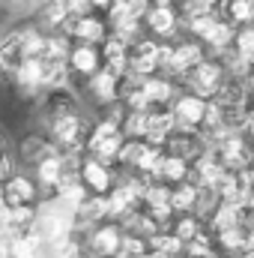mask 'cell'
<instances>
[{"instance_id":"obj_1","label":"cell","mask_w":254,"mask_h":258,"mask_svg":"<svg viewBox=\"0 0 254 258\" xmlns=\"http://www.w3.org/2000/svg\"><path fill=\"white\" fill-rule=\"evenodd\" d=\"M227 78V69H224V57H215V54H206L197 66H191L186 75L177 78V87L180 90H189L200 99H212L215 90L224 84Z\"/></svg>"},{"instance_id":"obj_2","label":"cell","mask_w":254,"mask_h":258,"mask_svg":"<svg viewBox=\"0 0 254 258\" xmlns=\"http://www.w3.org/2000/svg\"><path fill=\"white\" fill-rule=\"evenodd\" d=\"M126 144V135L117 120H108L102 117L99 123H93L90 135H87V144H84V156H93L105 165H114L117 168V156Z\"/></svg>"},{"instance_id":"obj_3","label":"cell","mask_w":254,"mask_h":258,"mask_svg":"<svg viewBox=\"0 0 254 258\" xmlns=\"http://www.w3.org/2000/svg\"><path fill=\"white\" fill-rule=\"evenodd\" d=\"M168 57V42H156L150 36H138L126 48V72L138 78H150V75H162Z\"/></svg>"},{"instance_id":"obj_4","label":"cell","mask_w":254,"mask_h":258,"mask_svg":"<svg viewBox=\"0 0 254 258\" xmlns=\"http://www.w3.org/2000/svg\"><path fill=\"white\" fill-rule=\"evenodd\" d=\"M90 129H93V123L84 117V111H78V114H69V117H60V120L48 123L45 126V138L60 153H84Z\"/></svg>"},{"instance_id":"obj_5","label":"cell","mask_w":254,"mask_h":258,"mask_svg":"<svg viewBox=\"0 0 254 258\" xmlns=\"http://www.w3.org/2000/svg\"><path fill=\"white\" fill-rule=\"evenodd\" d=\"M203 57H206V48H203L197 39L177 33L174 39H168V57H165V69H162V75H168V78L177 81L180 75H186L191 66H197Z\"/></svg>"},{"instance_id":"obj_6","label":"cell","mask_w":254,"mask_h":258,"mask_svg":"<svg viewBox=\"0 0 254 258\" xmlns=\"http://www.w3.org/2000/svg\"><path fill=\"white\" fill-rule=\"evenodd\" d=\"M212 159L224 168V171H248L251 168V147H248V135H227L209 144Z\"/></svg>"},{"instance_id":"obj_7","label":"cell","mask_w":254,"mask_h":258,"mask_svg":"<svg viewBox=\"0 0 254 258\" xmlns=\"http://www.w3.org/2000/svg\"><path fill=\"white\" fill-rule=\"evenodd\" d=\"M78 111H81V99H78L75 87H69V84L48 87V90H42V96H39V117H42L45 126L54 123V120H60V117L78 114Z\"/></svg>"},{"instance_id":"obj_8","label":"cell","mask_w":254,"mask_h":258,"mask_svg":"<svg viewBox=\"0 0 254 258\" xmlns=\"http://www.w3.org/2000/svg\"><path fill=\"white\" fill-rule=\"evenodd\" d=\"M120 243H123V228H120V222H111V219L87 228V234H84V252H87V258L120 255Z\"/></svg>"},{"instance_id":"obj_9","label":"cell","mask_w":254,"mask_h":258,"mask_svg":"<svg viewBox=\"0 0 254 258\" xmlns=\"http://www.w3.org/2000/svg\"><path fill=\"white\" fill-rule=\"evenodd\" d=\"M39 201L42 195L36 180L24 171H12L0 183V207H39Z\"/></svg>"},{"instance_id":"obj_10","label":"cell","mask_w":254,"mask_h":258,"mask_svg":"<svg viewBox=\"0 0 254 258\" xmlns=\"http://www.w3.org/2000/svg\"><path fill=\"white\" fill-rule=\"evenodd\" d=\"M141 27L150 30V39L168 42V39H174V36L180 33L183 21H180V15L174 12L171 3H150L147 12L141 15Z\"/></svg>"},{"instance_id":"obj_11","label":"cell","mask_w":254,"mask_h":258,"mask_svg":"<svg viewBox=\"0 0 254 258\" xmlns=\"http://www.w3.org/2000/svg\"><path fill=\"white\" fill-rule=\"evenodd\" d=\"M117 174H120V168H114V165H105V162H99V159H93V156H81L78 177H81V183H84L87 195L105 198V195L114 189V183H117Z\"/></svg>"},{"instance_id":"obj_12","label":"cell","mask_w":254,"mask_h":258,"mask_svg":"<svg viewBox=\"0 0 254 258\" xmlns=\"http://www.w3.org/2000/svg\"><path fill=\"white\" fill-rule=\"evenodd\" d=\"M206 102L209 99H200L189 90H177V96L171 99V117H174V126L177 129H189V132H200L203 126V114H206Z\"/></svg>"},{"instance_id":"obj_13","label":"cell","mask_w":254,"mask_h":258,"mask_svg":"<svg viewBox=\"0 0 254 258\" xmlns=\"http://www.w3.org/2000/svg\"><path fill=\"white\" fill-rule=\"evenodd\" d=\"M66 39H75L81 45H102L105 36H108V24L102 18V12H90V15H78V18H69L63 27Z\"/></svg>"},{"instance_id":"obj_14","label":"cell","mask_w":254,"mask_h":258,"mask_svg":"<svg viewBox=\"0 0 254 258\" xmlns=\"http://www.w3.org/2000/svg\"><path fill=\"white\" fill-rule=\"evenodd\" d=\"M212 192L221 204H251V168L248 171H224L215 180Z\"/></svg>"},{"instance_id":"obj_15","label":"cell","mask_w":254,"mask_h":258,"mask_svg":"<svg viewBox=\"0 0 254 258\" xmlns=\"http://www.w3.org/2000/svg\"><path fill=\"white\" fill-rule=\"evenodd\" d=\"M206 141H203V135L200 132H189V129H174L165 141H162V150L168 153V156H177V159H183V162H194V159H200L203 153H206Z\"/></svg>"},{"instance_id":"obj_16","label":"cell","mask_w":254,"mask_h":258,"mask_svg":"<svg viewBox=\"0 0 254 258\" xmlns=\"http://www.w3.org/2000/svg\"><path fill=\"white\" fill-rule=\"evenodd\" d=\"M102 69V54H99V45H69V54H66V75L69 78H78L81 84L96 75Z\"/></svg>"},{"instance_id":"obj_17","label":"cell","mask_w":254,"mask_h":258,"mask_svg":"<svg viewBox=\"0 0 254 258\" xmlns=\"http://www.w3.org/2000/svg\"><path fill=\"white\" fill-rule=\"evenodd\" d=\"M9 81H12V87H15V93H18L21 99H39L42 90H45L39 57H24V63L9 75Z\"/></svg>"},{"instance_id":"obj_18","label":"cell","mask_w":254,"mask_h":258,"mask_svg":"<svg viewBox=\"0 0 254 258\" xmlns=\"http://www.w3.org/2000/svg\"><path fill=\"white\" fill-rule=\"evenodd\" d=\"M212 249H215V255H221V258H233V255H242V252H254L251 225H233V228H227V231L212 234Z\"/></svg>"},{"instance_id":"obj_19","label":"cell","mask_w":254,"mask_h":258,"mask_svg":"<svg viewBox=\"0 0 254 258\" xmlns=\"http://www.w3.org/2000/svg\"><path fill=\"white\" fill-rule=\"evenodd\" d=\"M60 174H63V153H60V150L42 156V159L33 165V174H30V177L36 180L42 201H51V195H54L57 183H60Z\"/></svg>"},{"instance_id":"obj_20","label":"cell","mask_w":254,"mask_h":258,"mask_svg":"<svg viewBox=\"0 0 254 258\" xmlns=\"http://www.w3.org/2000/svg\"><path fill=\"white\" fill-rule=\"evenodd\" d=\"M84 93L90 96V102H93V105L108 108V105H114V102H117L120 78H114V75H108L105 69H99L96 75H90V78L84 81Z\"/></svg>"},{"instance_id":"obj_21","label":"cell","mask_w":254,"mask_h":258,"mask_svg":"<svg viewBox=\"0 0 254 258\" xmlns=\"http://www.w3.org/2000/svg\"><path fill=\"white\" fill-rule=\"evenodd\" d=\"M174 117H171V108H147L144 111V141L162 147V141L174 132Z\"/></svg>"},{"instance_id":"obj_22","label":"cell","mask_w":254,"mask_h":258,"mask_svg":"<svg viewBox=\"0 0 254 258\" xmlns=\"http://www.w3.org/2000/svg\"><path fill=\"white\" fill-rule=\"evenodd\" d=\"M24 42H21V30H9L6 36H0V75L9 78L18 66L24 63Z\"/></svg>"},{"instance_id":"obj_23","label":"cell","mask_w":254,"mask_h":258,"mask_svg":"<svg viewBox=\"0 0 254 258\" xmlns=\"http://www.w3.org/2000/svg\"><path fill=\"white\" fill-rule=\"evenodd\" d=\"M126 42L117 39V36H105V42L99 45V54H102V69L114 78H123L126 75Z\"/></svg>"},{"instance_id":"obj_24","label":"cell","mask_w":254,"mask_h":258,"mask_svg":"<svg viewBox=\"0 0 254 258\" xmlns=\"http://www.w3.org/2000/svg\"><path fill=\"white\" fill-rule=\"evenodd\" d=\"M39 30L42 33H63L66 21L72 18L66 9V0H39Z\"/></svg>"},{"instance_id":"obj_25","label":"cell","mask_w":254,"mask_h":258,"mask_svg":"<svg viewBox=\"0 0 254 258\" xmlns=\"http://www.w3.org/2000/svg\"><path fill=\"white\" fill-rule=\"evenodd\" d=\"M57 147L45 138V132H30V135H24L21 138V147H18V156H21V162L24 165H36L42 156H48V153H54Z\"/></svg>"},{"instance_id":"obj_26","label":"cell","mask_w":254,"mask_h":258,"mask_svg":"<svg viewBox=\"0 0 254 258\" xmlns=\"http://www.w3.org/2000/svg\"><path fill=\"white\" fill-rule=\"evenodd\" d=\"M9 258H51V255H48V246L27 231V234L9 237Z\"/></svg>"},{"instance_id":"obj_27","label":"cell","mask_w":254,"mask_h":258,"mask_svg":"<svg viewBox=\"0 0 254 258\" xmlns=\"http://www.w3.org/2000/svg\"><path fill=\"white\" fill-rule=\"evenodd\" d=\"M165 231H171V234L186 246L189 240H194V237L203 231V222H200L194 213H180V216H174V219H171V225H168Z\"/></svg>"},{"instance_id":"obj_28","label":"cell","mask_w":254,"mask_h":258,"mask_svg":"<svg viewBox=\"0 0 254 258\" xmlns=\"http://www.w3.org/2000/svg\"><path fill=\"white\" fill-rule=\"evenodd\" d=\"M168 204H171L174 216H180V213H194V204H197V186L189 183V180L171 186V198H168Z\"/></svg>"},{"instance_id":"obj_29","label":"cell","mask_w":254,"mask_h":258,"mask_svg":"<svg viewBox=\"0 0 254 258\" xmlns=\"http://www.w3.org/2000/svg\"><path fill=\"white\" fill-rule=\"evenodd\" d=\"M227 54L236 57V60L251 63V57H254V30L251 27H239V30L233 33V42H230Z\"/></svg>"},{"instance_id":"obj_30","label":"cell","mask_w":254,"mask_h":258,"mask_svg":"<svg viewBox=\"0 0 254 258\" xmlns=\"http://www.w3.org/2000/svg\"><path fill=\"white\" fill-rule=\"evenodd\" d=\"M39 0H0V9L9 12V15H24V12H33Z\"/></svg>"},{"instance_id":"obj_31","label":"cell","mask_w":254,"mask_h":258,"mask_svg":"<svg viewBox=\"0 0 254 258\" xmlns=\"http://www.w3.org/2000/svg\"><path fill=\"white\" fill-rule=\"evenodd\" d=\"M66 9H69V15H72V18H78V15H90V12H96L90 0H66Z\"/></svg>"},{"instance_id":"obj_32","label":"cell","mask_w":254,"mask_h":258,"mask_svg":"<svg viewBox=\"0 0 254 258\" xmlns=\"http://www.w3.org/2000/svg\"><path fill=\"white\" fill-rule=\"evenodd\" d=\"M6 159H12V156H9V147H6V138L0 135V162H6Z\"/></svg>"}]
</instances>
